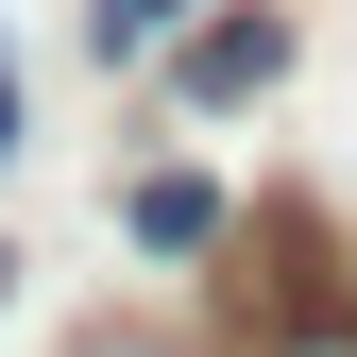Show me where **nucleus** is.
<instances>
[{
    "instance_id": "3",
    "label": "nucleus",
    "mask_w": 357,
    "mask_h": 357,
    "mask_svg": "<svg viewBox=\"0 0 357 357\" xmlns=\"http://www.w3.org/2000/svg\"><path fill=\"white\" fill-rule=\"evenodd\" d=\"M85 34H102V68H153L170 34H188V0H102V17H85Z\"/></svg>"
},
{
    "instance_id": "1",
    "label": "nucleus",
    "mask_w": 357,
    "mask_h": 357,
    "mask_svg": "<svg viewBox=\"0 0 357 357\" xmlns=\"http://www.w3.org/2000/svg\"><path fill=\"white\" fill-rule=\"evenodd\" d=\"M273 68H289V34H273V17H204V34H188V102H255Z\"/></svg>"
},
{
    "instance_id": "2",
    "label": "nucleus",
    "mask_w": 357,
    "mask_h": 357,
    "mask_svg": "<svg viewBox=\"0 0 357 357\" xmlns=\"http://www.w3.org/2000/svg\"><path fill=\"white\" fill-rule=\"evenodd\" d=\"M137 238L153 255H204L221 238V188H204V170H153V188H137Z\"/></svg>"
},
{
    "instance_id": "4",
    "label": "nucleus",
    "mask_w": 357,
    "mask_h": 357,
    "mask_svg": "<svg viewBox=\"0 0 357 357\" xmlns=\"http://www.w3.org/2000/svg\"><path fill=\"white\" fill-rule=\"evenodd\" d=\"M85 357H170V340H85Z\"/></svg>"
},
{
    "instance_id": "6",
    "label": "nucleus",
    "mask_w": 357,
    "mask_h": 357,
    "mask_svg": "<svg viewBox=\"0 0 357 357\" xmlns=\"http://www.w3.org/2000/svg\"><path fill=\"white\" fill-rule=\"evenodd\" d=\"M0 289H17V255H0Z\"/></svg>"
},
{
    "instance_id": "5",
    "label": "nucleus",
    "mask_w": 357,
    "mask_h": 357,
    "mask_svg": "<svg viewBox=\"0 0 357 357\" xmlns=\"http://www.w3.org/2000/svg\"><path fill=\"white\" fill-rule=\"evenodd\" d=\"M0 153H17V85H0Z\"/></svg>"
}]
</instances>
